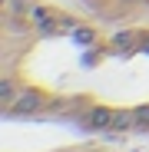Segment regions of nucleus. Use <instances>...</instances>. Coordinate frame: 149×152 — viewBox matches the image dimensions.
Instances as JSON below:
<instances>
[{
	"label": "nucleus",
	"instance_id": "2",
	"mask_svg": "<svg viewBox=\"0 0 149 152\" xmlns=\"http://www.w3.org/2000/svg\"><path fill=\"white\" fill-rule=\"evenodd\" d=\"M73 37H76V43H93V30H76Z\"/></svg>",
	"mask_w": 149,
	"mask_h": 152
},
{
	"label": "nucleus",
	"instance_id": "1",
	"mask_svg": "<svg viewBox=\"0 0 149 152\" xmlns=\"http://www.w3.org/2000/svg\"><path fill=\"white\" fill-rule=\"evenodd\" d=\"M113 119H116V113L113 109H106V106H93L90 113H86V126L90 129H113Z\"/></svg>",
	"mask_w": 149,
	"mask_h": 152
}]
</instances>
